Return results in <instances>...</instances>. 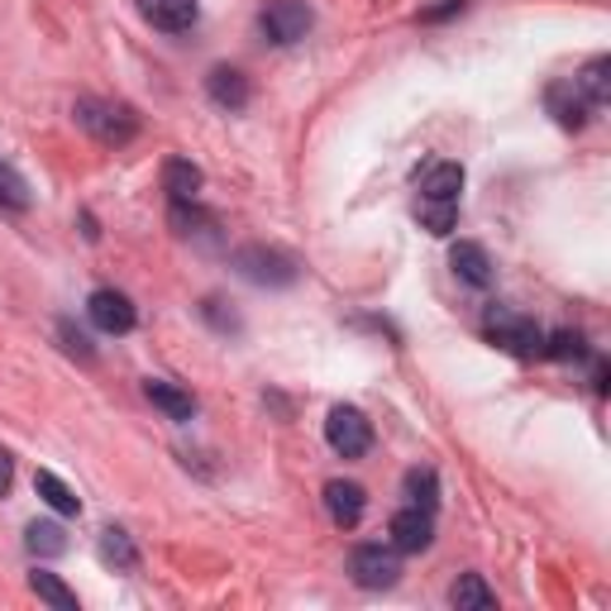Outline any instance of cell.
Masks as SVG:
<instances>
[{
  "mask_svg": "<svg viewBox=\"0 0 611 611\" xmlns=\"http://www.w3.org/2000/svg\"><path fill=\"white\" fill-rule=\"evenodd\" d=\"M483 334L497 349H506V354H516V358H535V354H545V330L535 325L530 315H516V311H506V306H487V315H483Z\"/></svg>",
  "mask_w": 611,
  "mask_h": 611,
  "instance_id": "obj_1",
  "label": "cell"
},
{
  "mask_svg": "<svg viewBox=\"0 0 611 611\" xmlns=\"http://www.w3.org/2000/svg\"><path fill=\"white\" fill-rule=\"evenodd\" d=\"M235 272L254 287H292L297 282V258L282 249H268V244H249V249L235 254Z\"/></svg>",
  "mask_w": 611,
  "mask_h": 611,
  "instance_id": "obj_2",
  "label": "cell"
},
{
  "mask_svg": "<svg viewBox=\"0 0 611 611\" xmlns=\"http://www.w3.org/2000/svg\"><path fill=\"white\" fill-rule=\"evenodd\" d=\"M315 14L306 0H268L264 10H258V29H264L268 43H278V49H287V43H297L311 34Z\"/></svg>",
  "mask_w": 611,
  "mask_h": 611,
  "instance_id": "obj_3",
  "label": "cell"
},
{
  "mask_svg": "<svg viewBox=\"0 0 611 611\" xmlns=\"http://www.w3.org/2000/svg\"><path fill=\"white\" fill-rule=\"evenodd\" d=\"M325 440L340 459H363L373 449V426L363 411H354V406H334L330 420H325Z\"/></svg>",
  "mask_w": 611,
  "mask_h": 611,
  "instance_id": "obj_4",
  "label": "cell"
},
{
  "mask_svg": "<svg viewBox=\"0 0 611 611\" xmlns=\"http://www.w3.org/2000/svg\"><path fill=\"white\" fill-rule=\"evenodd\" d=\"M349 574H354V583L358 588H368V592H383L392 588L401 578V559H397V549H383V545H358L354 549V559H349Z\"/></svg>",
  "mask_w": 611,
  "mask_h": 611,
  "instance_id": "obj_5",
  "label": "cell"
},
{
  "mask_svg": "<svg viewBox=\"0 0 611 611\" xmlns=\"http://www.w3.org/2000/svg\"><path fill=\"white\" fill-rule=\"evenodd\" d=\"M77 125L92 129L100 143H129V139H135V129H139L135 115H129L125 106H106V100H82Z\"/></svg>",
  "mask_w": 611,
  "mask_h": 611,
  "instance_id": "obj_6",
  "label": "cell"
},
{
  "mask_svg": "<svg viewBox=\"0 0 611 611\" xmlns=\"http://www.w3.org/2000/svg\"><path fill=\"white\" fill-rule=\"evenodd\" d=\"M387 535H392L397 555H420V549H430V540H435V521H430V512H420V506H406V512L392 516Z\"/></svg>",
  "mask_w": 611,
  "mask_h": 611,
  "instance_id": "obj_7",
  "label": "cell"
},
{
  "mask_svg": "<svg viewBox=\"0 0 611 611\" xmlns=\"http://www.w3.org/2000/svg\"><path fill=\"white\" fill-rule=\"evenodd\" d=\"M86 315H92V325L106 330V334H129V330H135V306H129L125 292H110V287L92 292V301H86Z\"/></svg>",
  "mask_w": 611,
  "mask_h": 611,
  "instance_id": "obj_8",
  "label": "cell"
},
{
  "mask_svg": "<svg viewBox=\"0 0 611 611\" xmlns=\"http://www.w3.org/2000/svg\"><path fill=\"white\" fill-rule=\"evenodd\" d=\"M143 20L153 29H163V34H186L196 20H201V6L196 0H139Z\"/></svg>",
  "mask_w": 611,
  "mask_h": 611,
  "instance_id": "obj_9",
  "label": "cell"
},
{
  "mask_svg": "<svg viewBox=\"0 0 611 611\" xmlns=\"http://www.w3.org/2000/svg\"><path fill=\"white\" fill-rule=\"evenodd\" d=\"M325 512H330L334 526H358L363 512H368V492H363L358 483L334 478V483L325 487Z\"/></svg>",
  "mask_w": 611,
  "mask_h": 611,
  "instance_id": "obj_10",
  "label": "cell"
},
{
  "mask_svg": "<svg viewBox=\"0 0 611 611\" xmlns=\"http://www.w3.org/2000/svg\"><path fill=\"white\" fill-rule=\"evenodd\" d=\"M549 110H555V120L564 129H583L592 115V100L578 92V82H555L549 86Z\"/></svg>",
  "mask_w": 611,
  "mask_h": 611,
  "instance_id": "obj_11",
  "label": "cell"
},
{
  "mask_svg": "<svg viewBox=\"0 0 611 611\" xmlns=\"http://www.w3.org/2000/svg\"><path fill=\"white\" fill-rule=\"evenodd\" d=\"M206 92H211V100L221 110H244V106H249V77H244L239 67H215L206 77Z\"/></svg>",
  "mask_w": 611,
  "mask_h": 611,
  "instance_id": "obj_12",
  "label": "cell"
},
{
  "mask_svg": "<svg viewBox=\"0 0 611 611\" xmlns=\"http://www.w3.org/2000/svg\"><path fill=\"white\" fill-rule=\"evenodd\" d=\"M449 268L459 272V282H469V287H487L492 282V258H487V249L483 244H454L449 249Z\"/></svg>",
  "mask_w": 611,
  "mask_h": 611,
  "instance_id": "obj_13",
  "label": "cell"
},
{
  "mask_svg": "<svg viewBox=\"0 0 611 611\" xmlns=\"http://www.w3.org/2000/svg\"><path fill=\"white\" fill-rule=\"evenodd\" d=\"M143 392H149V401L172 420H192L196 416V397H192V392H182L178 383H168V377H149Z\"/></svg>",
  "mask_w": 611,
  "mask_h": 611,
  "instance_id": "obj_14",
  "label": "cell"
},
{
  "mask_svg": "<svg viewBox=\"0 0 611 611\" xmlns=\"http://www.w3.org/2000/svg\"><path fill=\"white\" fill-rule=\"evenodd\" d=\"M416 182H420V196H426V201H459V192H463V168L459 163H430Z\"/></svg>",
  "mask_w": 611,
  "mask_h": 611,
  "instance_id": "obj_15",
  "label": "cell"
},
{
  "mask_svg": "<svg viewBox=\"0 0 611 611\" xmlns=\"http://www.w3.org/2000/svg\"><path fill=\"white\" fill-rule=\"evenodd\" d=\"M34 492L53 506L57 516H77V512H82V497H77V492H72L57 473H49V469H39V473H34Z\"/></svg>",
  "mask_w": 611,
  "mask_h": 611,
  "instance_id": "obj_16",
  "label": "cell"
},
{
  "mask_svg": "<svg viewBox=\"0 0 611 611\" xmlns=\"http://www.w3.org/2000/svg\"><path fill=\"white\" fill-rule=\"evenodd\" d=\"M449 602H454L459 611H492L497 607V592L483 583V574H463L459 583L449 588Z\"/></svg>",
  "mask_w": 611,
  "mask_h": 611,
  "instance_id": "obj_17",
  "label": "cell"
},
{
  "mask_svg": "<svg viewBox=\"0 0 611 611\" xmlns=\"http://www.w3.org/2000/svg\"><path fill=\"white\" fill-rule=\"evenodd\" d=\"M163 192L172 201H196V192H201V168H192L186 158H168V163H163Z\"/></svg>",
  "mask_w": 611,
  "mask_h": 611,
  "instance_id": "obj_18",
  "label": "cell"
},
{
  "mask_svg": "<svg viewBox=\"0 0 611 611\" xmlns=\"http://www.w3.org/2000/svg\"><path fill=\"white\" fill-rule=\"evenodd\" d=\"M100 559H106L110 569H120V574L139 569V549H135V540H129V535H125L120 526L100 530Z\"/></svg>",
  "mask_w": 611,
  "mask_h": 611,
  "instance_id": "obj_19",
  "label": "cell"
},
{
  "mask_svg": "<svg viewBox=\"0 0 611 611\" xmlns=\"http://www.w3.org/2000/svg\"><path fill=\"white\" fill-rule=\"evenodd\" d=\"M24 545L34 549L39 559H57L67 549V530L57 526V521H34V526L24 530Z\"/></svg>",
  "mask_w": 611,
  "mask_h": 611,
  "instance_id": "obj_20",
  "label": "cell"
},
{
  "mask_svg": "<svg viewBox=\"0 0 611 611\" xmlns=\"http://www.w3.org/2000/svg\"><path fill=\"white\" fill-rule=\"evenodd\" d=\"M574 82H578V92H583L592 106H607V100H611V57H592Z\"/></svg>",
  "mask_w": 611,
  "mask_h": 611,
  "instance_id": "obj_21",
  "label": "cell"
},
{
  "mask_svg": "<svg viewBox=\"0 0 611 611\" xmlns=\"http://www.w3.org/2000/svg\"><path fill=\"white\" fill-rule=\"evenodd\" d=\"M406 502L420 506V512H435V506H440V478H435V469L406 473Z\"/></svg>",
  "mask_w": 611,
  "mask_h": 611,
  "instance_id": "obj_22",
  "label": "cell"
},
{
  "mask_svg": "<svg viewBox=\"0 0 611 611\" xmlns=\"http://www.w3.org/2000/svg\"><path fill=\"white\" fill-rule=\"evenodd\" d=\"M29 588H34L39 598L49 602L53 611H77V592H72V588H67L57 574H43V569H39L34 578H29Z\"/></svg>",
  "mask_w": 611,
  "mask_h": 611,
  "instance_id": "obj_23",
  "label": "cell"
},
{
  "mask_svg": "<svg viewBox=\"0 0 611 611\" xmlns=\"http://www.w3.org/2000/svg\"><path fill=\"white\" fill-rule=\"evenodd\" d=\"M416 215H420V225H426L430 235H449V229L459 225V201H426V196H420Z\"/></svg>",
  "mask_w": 611,
  "mask_h": 611,
  "instance_id": "obj_24",
  "label": "cell"
},
{
  "mask_svg": "<svg viewBox=\"0 0 611 611\" xmlns=\"http://www.w3.org/2000/svg\"><path fill=\"white\" fill-rule=\"evenodd\" d=\"M0 206H10V211L29 206V182L6 163V158H0Z\"/></svg>",
  "mask_w": 611,
  "mask_h": 611,
  "instance_id": "obj_25",
  "label": "cell"
},
{
  "mask_svg": "<svg viewBox=\"0 0 611 611\" xmlns=\"http://www.w3.org/2000/svg\"><path fill=\"white\" fill-rule=\"evenodd\" d=\"M545 354H549V358H583V354H588V349H583V334H574V330H559L555 340L545 344Z\"/></svg>",
  "mask_w": 611,
  "mask_h": 611,
  "instance_id": "obj_26",
  "label": "cell"
},
{
  "mask_svg": "<svg viewBox=\"0 0 611 611\" xmlns=\"http://www.w3.org/2000/svg\"><path fill=\"white\" fill-rule=\"evenodd\" d=\"M201 315H206V320H211V325L221 330V334H235V330H239V315L229 311V306H225L221 297H211L206 306H201Z\"/></svg>",
  "mask_w": 611,
  "mask_h": 611,
  "instance_id": "obj_27",
  "label": "cell"
},
{
  "mask_svg": "<svg viewBox=\"0 0 611 611\" xmlns=\"http://www.w3.org/2000/svg\"><path fill=\"white\" fill-rule=\"evenodd\" d=\"M57 334H63L67 354H77V358H92V344H86V334H82V330H72V320H63V325H57Z\"/></svg>",
  "mask_w": 611,
  "mask_h": 611,
  "instance_id": "obj_28",
  "label": "cell"
},
{
  "mask_svg": "<svg viewBox=\"0 0 611 611\" xmlns=\"http://www.w3.org/2000/svg\"><path fill=\"white\" fill-rule=\"evenodd\" d=\"M10 483H14V459L6 454V449H0V497L10 492Z\"/></svg>",
  "mask_w": 611,
  "mask_h": 611,
  "instance_id": "obj_29",
  "label": "cell"
},
{
  "mask_svg": "<svg viewBox=\"0 0 611 611\" xmlns=\"http://www.w3.org/2000/svg\"><path fill=\"white\" fill-rule=\"evenodd\" d=\"M459 10H463V0H444V6L426 10V20H449V14H459Z\"/></svg>",
  "mask_w": 611,
  "mask_h": 611,
  "instance_id": "obj_30",
  "label": "cell"
}]
</instances>
